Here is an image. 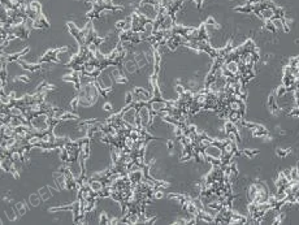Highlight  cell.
Masks as SVG:
<instances>
[{"instance_id":"6da1fadb","label":"cell","mask_w":299,"mask_h":225,"mask_svg":"<svg viewBox=\"0 0 299 225\" xmlns=\"http://www.w3.org/2000/svg\"><path fill=\"white\" fill-rule=\"evenodd\" d=\"M138 117H139V121H141V125L143 127H146L150 123V118H151V113H150V109L148 107H141L139 108V112H138Z\"/></svg>"},{"instance_id":"7a4b0ae2","label":"cell","mask_w":299,"mask_h":225,"mask_svg":"<svg viewBox=\"0 0 299 225\" xmlns=\"http://www.w3.org/2000/svg\"><path fill=\"white\" fill-rule=\"evenodd\" d=\"M204 154L207 155V156H209V157H213V159H220V157H221V155H222V151L219 148V147L209 144V146L206 147Z\"/></svg>"},{"instance_id":"3957f363","label":"cell","mask_w":299,"mask_h":225,"mask_svg":"<svg viewBox=\"0 0 299 225\" xmlns=\"http://www.w3.org/2000/svg\"><path fill=\"white\" fill-rule=\"evenodd\" d=\"M260 16H261V18H264V20H269V18H273V16H275V10H273L272 8H265V9L260 10Z\"/></svg>"},{"instance_id":"277c9868","label":"cell","mask_w":299,"mask_h":225,"mask_svg":"<svg viewBox=\"0 0 299 225\" xmlns=\"http://www.w3.org/2000/svg\"><path fill=\"white\" fill-rule=\"evenodd\" d=\"M226 70L228 73H231V74H236L238 72V63L236 61H229L226 64Z\"/></svg>"},{"instance_id":"5b68a950","label":"cell","mask_w":299,"mask_h":225,"mask_svg":"<svg viewBox=\"0 0 299 225\" xmlns=\"http://www.w3.org/2000/svg\"><path fill=\"white\" fill-rule=\"evenodd\" d=\"M272 24H273V26H275V30H281V31H284V30H285L284 21H282L281 18H273Z\"/></svg>"},{"instance_id":"8992f818","label":"cell","mask_w":299,"mask_h":225,"mask_svg":"<svg viewBox=\"0 0 299 225\" xmlns=\"http://www.w3.org/2000/svg\"><path fill=\"white\" fill-rule=\"evenodd\" d=\"M165 107L167 105L161 102H153L152 104H151V108H152V111H155V112H161V111H164Z\"/></svg>"},{"instance_id":"52a82bcc","label":"cell","mask_w":299,"mask_h":225,"mask_svg":"<svg viewBox=\"0 0 299 225\" xmlns=\"http://www.w3.org/2000/svg\"><path fill=\"white\" fill-rule=\"evenodd\" d=\"M230 108H231V111H233V112H238L239 108H241V104H239L238 102H231L230 103Z\"/></svg>"},{"instance_id":"ba28073f","label":"cell","mask_w":299,"mask_h":225,"mask_svg":"<svg viewBox=\"0 0 299 225\" xmlns=\"http://www.w3.org/2000/svg\"><path fill=\"white\" fill-rule=\"evenodd\" d=\"M103 111H105V112H112L113 104H111V103H105V104L103 105Z\"/></svg>"},{"instance_id":"9c48e42d","label":"cell","mask_w":299,"mask_h":225,"mask_svg":"<svg viewBox=\"0 0 299 225\" xmlns=\"http://www.w3.org/2000/svg\"><path fill=\"white\" fill-rule=\"evenodd\" d=\"M225 151L228 152V154H230V152L233 151V144H231V143H228V144H226V146H225Z\"/></svg>"},{"instance_id":"30bf717a","label":"cell","mask_w":299,"mask_h":225,"mask_svg":"<svg viewBox=\"0 0 299 225\" xmlns=\"http://www.w3.org/2000/svg\"><path fill=\"white\" fill-rule=\"evenodd\" d=\"M163 191H155V194H153V196H155L156 199H160V198H163Z\"/></svg>"},{"instance_id":"8fae6325","label":"cell","mask_w":299,"mask_h":225,"mask_svg":"<svg viewBox=\"0 0 299 225\" xmlns=\"http://www.w3.org/2000/svg\"><path fill=\"white\" fill-rule=\"evenodd\" d=\"M230 1H233V0H230Z\"/></svg>"}]
</instances>
